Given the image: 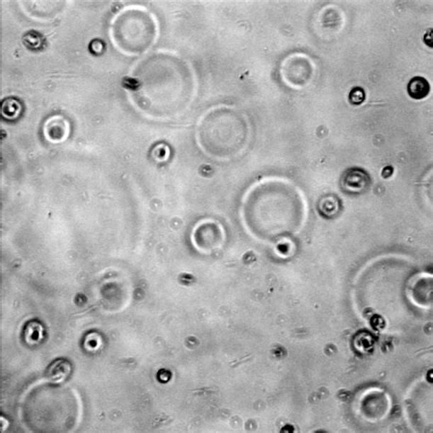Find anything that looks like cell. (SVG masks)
I'll return each mask as SVG.
<instances>
[{
	"mask_svg": "<svg viewBox=\"0 0 433 433\" xmlns=\"http://www.w3.org/2000/svg\"><path fill=\"white\" fill-rule=\"evenodd\" d=\"M305 205L298 191L279 180H270L254 186L248 193L243 205L245 220L278 224L298 223L303 216Z\"/></svg>",
	"mask_w": 433,
	"mask_h": 433,
	"instance_id": "6da1fadb",
	"label": "cell"
},
{
	"mask_svg": "<svg viewBox=\"0 0 433 433\" xmlns=\"http://www.w3.org/2000/svg\"><path fill=\"white\" fill-rule=\"evenodd\" d=\"M365 174L364 171L359 169H354L353 171H349L347 173V178L344 180V186L350 189H362L366 188V186L369 183V176H366L365 178L360 179Z\"/></svg>",
	"mask_w": 433,
	"mask_h": 433,
	"instance_id": "52a82bcc",
	"label": "cell"
},
{
	"mask_svg": "<svg viewBox=\"0 0 433 433\" xmlns=\"http://www.w3.org/2000/svg\"><path fill=\"white\" fill-rule=\"evenodd\" d=\"M247 137V126L242 116L227 107L213 108L198 126L201 148L211 157L227 159L241 150Z\"/></svg>",
	"mask_w": 433,
	"mask_h": 433,
	"instance_id": "7a4b0ae2",
	"label": "cell"
},
{
	"mask_svg": "<svg viewBox=\"0 0 433 433\" xmlns=\"http://www.w3.org/2000/svg\"><path fill=\"white\" fill-rule=\"evenodd\" d=\"M69 131L68 122L62 116H53L47 121L44 133L48 140L61 142L68 137Z\"/></svg>",
	"mask_w": 433,
	"mask_h": 433,
	"instance_id": "5b68a950",
	"label": "cell"
},
{
	"mask_svg": "<svg viewBox=\"0 0 433 433\" xmlns=\"http://www.w3.org/2000/svg\"><path fill=\"white\" fill-rule=\"evenodd\" d=\"M349 102L354 106H359L366 99L365 91L361 87H355L351 90L349 94Z\"/></svg>",
	"mask_w": 433,
	"mask_h": 433,
	"instance_id": "ba28073f",
	"label": "cell"
},
{
	"mask_svg": "<svg viewBox=\"0 0 433 433\" xmlns=\"http://www.w3.org/2000/svg\"><path fill=\"white\" fill-rule=\"evenodd\" d=\"M312 64L306 57L293 55L284 62L282 74L284 80L293 86H303L312 76Z\"/></svg>",
	"mask_w": 433,
	"mask_h": 433,
	"instance_id": "277c9868",
	"label": "cell"
},
{
	"mask_svg": "<svg viewBox=\"0 0 433 433\" xmlns=\"http://www.w3.org/2000/svg\"><path fill=\"white\" fill-rule=\"evenodd\" d=\"M429 90H431V86H429V81L422 76L413 77L407 86V94L414 100L424 99L429 96Z\"/></svg>",
	"mask_w": 433,
	"mask_h": 433,
	"instance_id": "8992f818",
	"label": "cell"
},
{
	"mask_svg": "<svg viewBox=\"0 0 433 433\" xmlns=\"http://www.w3.org/2000/svg\"><path fill=\"white\" fill-rule=\"evenodd\" d=\"M113 39L122 52L128 55H141L150 48L157 36V24L145 9H125L113 24Z\"/></svg>",
	"mask_w": 433,
	"mask_h": 433,
	"instance_id": "3957f363",
	"label": "cell"
}]
</instances>
